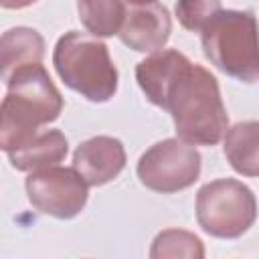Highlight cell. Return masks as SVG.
I'll list each match as a JSON object with an SVG mask.
<instances>
[{
    "label": "cell",
    "instance_id": "5",
    "mask_svg": "<svg viewBox=\"0 0 259 259\" xmlns=\"http://www.w3.org/2000/svg\"><path fill=\"white\" fill-rule=\"evenodd\" d=\"M255 219V194L235 178L212 180L196 194V221L210 237L237 239L253 227Z\"/></svg>",
    "mask_w": 259,
    "mask_h": 259
},
{
    "label": "cell",
    "instance_id": "18",
    "mask_svg": "<svg viewBox=\"0 0 259 259\" xmlns=\"http://www.w3.org/2000/svg\"><path fill=\"white\" fill-rule=\"evenodd\" d=\"M123 2H127L130 6H144V4H152L156 0H123Z\"/></svg>",
    "mask_w": 259,
    "mask_h": 259
},
{
    "label": "cell",
    "instance_id": "16",
    "mask_svg": "<svg viewBox=\"0 0 259 259\" xmlns=\"http://www.w3.org/2000/svg\"><path fill=\"white\" fill-rule=\"evenodd\" d=\"M221 10V0H178L174 6L178 22L192 32H200L206 22Z\"/></svg>",
    "mask_w": 259,
    "mask_h": 259
},
{
    "label": "cell",
    "instance_id": "12",
    "mask_svg": "<svg viewBox=\"0 0 259 259\" xmlns=\"http://www.w3.org/2000/svg\"><path fill=\"white\" fill-rule=\"evenodd\" d=\"M225 158L241 176H259V121H239L225 134Z\"/></svg>",
    "mask_w": 259,
    "mask_h": 259
},
{
    "label": "cell",
    "instance_id": "8",
    "mask_svg": "<svg viewBox=\"0 0 259 259\" xmlns=\"http://www.w3.org/2000/svg\"><path fill=\"white\" fill-rule=\"evenodd\" d=\"M172 32V20L164 4L152 2L127 10L119 30V40L138 53H156L164 49Z\"/></svg>",
    "mask_w": 259,
    "mask_h": 259
},
{
    "label": "cell",
    "instance_id": "2",
    "mask_svg": "<svg viewBox=\"0 0 259 259\" xmlns=\"http://www.w3.org/2000/svg\"><path fill=\"white\" fill-rule=\"evenodd\" d=\"M63 111V97L40 63L18 67L6 79L0 109V148L8 154Z\"/></svg>",
    "mask_w": 259,
    "mask_h": 259
},
{
    "label": "cell",
    "instance_id": "14",
    "mask_svg": "<svg viewBox=\"0 0 259 259\" xmlns=\"http://www.w3.org/2000/svg\"><path fill=\"white\" fill-rule=\"evenodd\" d=\"M77 12L89 34L97 38L119 34L127 14L121 0H77Z\"/></svg>",
    "mask_w": 259,
    "mask_h": 259
},
{
    "label": "cell",
    "instance_id": "3",
    "mask_svg": "<svg viewBox=\"0 0 259 259\" xmlns=\"http://www.w3.org/2000/svg\"><path fill=\"white\" fill-rule=\"evenodd\" d=\"M204 57L225 75L243 81H259V24L251 12L221 10L200 30Z\"/></svg>",
    "mask_w": 259,
    "mask_h": 259
},
{
    "label": "cell",
    "instance_id": "4",
    "mask_svg": "<svg viewBox=\"0 0 259 259\" xmlns=\"http://www.w3.org/2000/svg\"><path fill=\"white\" fill-rule=\"evenodd\" d=\"M53 65L61 81L93 103L109 101L117 89V69L105 42L93 34L69 30L53 53Z\"/></svg>",
    "mask_w": 259,
    "mask_h": 259
},
{
    "label": "cell",
    "instance_id": "1",
    "mask_svg": "<svg viewBox=\"0 0 259 259\" xmlns=\"http://www.w3.org/2000/svg\"><path fill=\"white\" fill-rule=\"evenodd\" d=\"M164 109L172 115L178 138L192 146H214L229 130L217 77L192 61L172 83Z\"/></svg>",
    "mask_w": 259,
    "mask_h": 259
},
{
    "label": "cell",
    "instance_id": "11",
    "mask_svg": "<svg viewBox=\"0 0 259 259\" xmlns=\"http://www.w3.org/2000/svg\"><path fill=\"white\" fill-rule=\"evenodd\" d=\"M67 150H69L67 138L59 130H47V132H36L22 146L8 152V160L12 168L22 172H32L38 168L59 164L61 160H65Z\"/></svg>",
    "mask_w": 259,
    "mask_h": 259
},
{
    "label": "cell",
    "instance_id": "13",
    "mask_svg": "<svg viewBox=\"0 0 259 259\" xmlns=\"http://www.w3.org/2000/svg\"><path fill=\"white\" fill-rule=\"evenodd\" d=\"M45 57V40L42 36L28 26H16L2 34L0 40V65L4 81L18 67L40 63Z\"/></svg>",
    "mask_w": 259,
    "mask_h": 259
},
{
    "label": "cell",
    "instance_id": "17",
    "mask_svg": "<svg viewBox=\"0 0 259 259\" xmlns=\"http://www.w3.org/2000/svg\"><path fill=\"white\" fill-rule=\"evenodd\" d=\"M34 2L36 0H0L2 8H8V10H20V8H26Z\"/></svg>",
    "mask_w": 259,
    "mask_h": 259
},
{
    "label": "cell",
    "instance_id": "15",
    "mask_svg": "<svg viewBox=\"0 0 259 259\" xmlns=\"http://www.w3.org/2000/svg\"><path fill=\"white\" fill-rule=\"evenodd\" d=\"M152 259H164V257H188V259H202L204 247L202 241L188 231L180 229H166L156 235L150 249Z\"/></svg>",
    "mask_w": 259,
    "mask_h": 259
},
{
    "label": "cell",
    "instance_id": "6",
    "mask_svg": "<svg viewBox=\"0 0 259 259\" xmlns=\"http://www.w3.org/2000/svg\"><path fill=\"white\" fill-rule=\"evenodd\" d=\"M136 172L146 188L172 194L198 180L200 154L192 144L180 138H168L154 144L140 156Z\"/></svg>",
    "mask_w": 259,
    "mask_h": 259
},
{
    "label": "cell",
    "instance_id": "7",
    "mask_svg": "<svg viewBox=\"0 0 259 259\" xmlns=\"http://www.w3.org/2000/svg\"><path fill=\"white\" fill-rule=\"evenodd\" d=\"M26 196L30 204L49 217L67 221L77 217L87 204V182L75 168L47 166L26 176Z\"/></svg>",
    "mask_w": 259,
    "mask_h": 259
},
{
    "label": "cell",
    "instance_id": "10",
    "mask_svg": "<svg viewBox=\"0 0 259 259\" xmlns=\"http://www.w3.org/2000/svg\"><path fill=\"white\" fill-rule=\"evenodd\" d=\"M188 63L190 59L174 49H160L140 61L136 67V79L148 101L164 109L172 83Z\"/></svg>",
    "mask_w": 259,
    "mask_h": 259
},
{
    "label": "cell",
    "instance_id": "9",
    "mask_svg": "<svg viewBox=\"0 0 259 259\" xmlns=\"http://www.w3.org/2000/svg\"><path fill=\"white\" fill-rule=\"evenodd\" d=\"M73 168L89 186H103L119 176L125 168V150L117 138L95 136L77 146Z\"/></svg>",
    "mask_w": 259,
    "mask_h": 259
}]
</instances>
